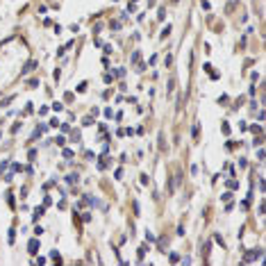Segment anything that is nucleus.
Here are the masks:
<instances>
[{
    "instance_id": "1",
    "label": "nucleus",
    "mask_w": 266,
    "mask_h": 266,
    "mask_svg": "<svg viewBox=\"0 0 266 266\" xmlns=\"http://www.w3.org/2000/svg\"><path fill=\"white\" fill-rule=\"evenodd\" d=\"M30 252H36V241H30Z\"/></svg>"
}]
</instances>
